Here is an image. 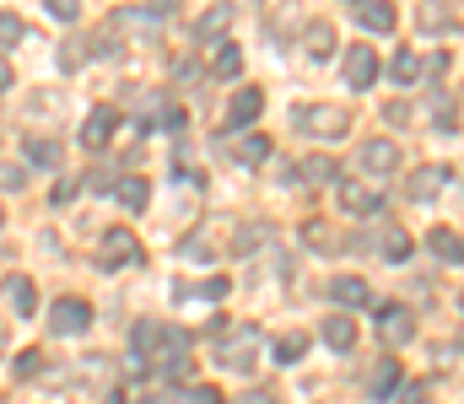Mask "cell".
I'll list each match as a JSON object with an SVG mask.
<instances>
[{
    "instance_id": "37",
    "label": "cell",
    "mask_w": 464,
    "mask_h": 404,
    "mask_svg": "<svg viewBox=\"0 0 464 404\" xmlns=\"http://www.w3.org/2000/svg\"><path fill=\"white\" fill-rule=\"evenodd\" d=\"M86 189H119V184H114V167H97V173H86Z\"/></svg>"
},
{
    "instance_id": "16",
    "label": "cell",
    "mask_w": 464,
    "mask_h": 404,
    "mask_svg": "<svg viewBox=\"0 0 464 404\" xmlns=\"http://www.w3.org/2000/svg\"><path fill=\"white\" fill-rule=\"evenodd\" d=\"M422 70H427V59H422L416 49H395V59H389V81H395V86L422 81Z\"/></svg>"
},
{
    "instance_id": "5",
    "label": "cell",
    "mask_w": 464,
    "mask_h": 404,
    "mask_svg": "<svg viewBox=\"0 0 464 404\" xmlns=\"http://www.w3.org/2000/svg\"><path fill=\"white\" fill-rule=\"evenodd\" d=\"M378 335H384L389 346H411V340H416V313L400 308V302H384V308H378Z\"/></svg>"
},
{
    "instance_id": "43",
    "label": "cell",
    "mask_w": 464,
    "mask_h": 404,
    "mask_svg": "<svg viewBox=\"0 0 464 404\" xmlns=\"http://www.w3.org/2000/svg\"><path fill=\"white\" fill-rule=\"evenodd\" d=\"M11 86V65H5V54H0V92Z\"/></svg>"
},
{
    "instance_id": "29",
    "label": "cell",
    "mask_w": 464,
    "mask_h": 404,
    "mask_svg": "<svg viewBox=\"0 0 464 404\" xmlns=\"http://www.w3.org/2000/svg\"><path fill=\"white\" fill-rule=\"evenodd\" d=\"M238 65H243V54H238V43H222V49L211 54V70H216V76H238Z\"/></svg>"
},
{
    "instance_id": "32",
    "label": "cell",
    "mask_w": 464,
    "mask_h": 404,
    "mask_svg": "<svg viewBox=\"0 0 464 404\" xmlns=\"http://www.w3.org/2000/svg\"><path fill=\"white\" fill-rule=\"evenodd\" d=\"M43 373V351H22L16 356V378H38Z\"/></svg>"
},
{
    "instance_id": "3",
    "label": "cell",
    "mask_w": 464,
    "mask_h": 404,
    "mask_svg": "<svg viewBox=\"0 0 464 404\" xmlns=\"http://www.w3.org/2000/svg\"><path fill=\"white\" fill-rule=\"evenodd\" d=\"M92 329V308L81 302V297H59L54 308H49V335H86Z\"/></svg>"
},
{
    "instance_id": "14",
    "label": "cell",
    "mask_w": 464,
    "mask_h": 404,
    "mask_svg": "<svg viewBox=\"0 0 464 404\" xmlns=\"http://www.w3.org/2000/svg\"><path fill=\"white\" fill-rule=\"evenodd\" d=\"M427 248H432L443 265H464V238L454 227H432V232H427Z\"/></svg>"
},
{
    "instance_id": "8",
    "label": "cell",
    "mask_w": 464,
    "mask_h": 404,
    "mask_svg": "<svg viewBox=\"0 0 464 404\" xmlns=\"http://www.w3.org/2000/svg\"><path fill=\"white\" fill-rule=\"evenodd\" d=\"M259 113H265V92L259 86H238L232 103H227V130H249Z\"/></svg>"
},
{
    "instance_id": "45",
    "label": "cell",
    "mask_w": 464,
    "mask_h": 404,
    "mask_svg": "<svg viewBox=\"0 0 464 404\" xmlns=\"http://www.w3.org/2000/svg\"><path fill=\"white\" fill-rule=\"evenodd\" d=\"M0 221H5V205H0Z\"/></svg>"
},
{
    "instance_id": "10",
    "label": "cell",
    "mask_w": 464,
    "mask_h": 404,
    "mask_svg": "<svg viewBox=\"0 0 464 404\" xmlns=\"http://www.w3.org/2000/svg\"><path fill=\"white\" fill-rule=\"evenodd\" d=\"M119 130V113L114 108H92L86 113V124H81V146L86 151H97V146H108V135Z\"/></svg>"
},
{
    "instance_id": "12",
    "label": "cell",
    "mask_w": 464,
    "mask_h": 404,
    "mask_svg": "<svg viewBox=\"0 0 464 404\" xmlns=\"http://www.w3.org/2000/svg\"><path fill=\"white\" fill-rule=\"evenodd\" d=\"M330 297L341 302V308H373V286L368 281H357V275H341V281H330Z\"/></svg>"
},
{
    "instance_id": "35",
    "label": "cell",
    "mask_w": 464,
    "mask_h": 404,
    "mask_svg": "<svg viewBox=\"0 0 464 404\" xmlns=\"http://www.w3.org/2000/svg\"><path fill=\"white\" fill-rule=\"evenodd\" d=\"M395 404H427V383H400V394H395Z\"/></svg>"
},
{
    "instance_id": "20",
    "label": "cell",
    "mask_w": 464,
    "mask_h": 404,
    "mask_svg": "<svg viewBox=\"0 0 464 404\" xmlns=\"http://www.w3.org/2000/svg\"><path fill=\"white\" fill-rule=\"evenodd\" d=\"M22 151H27V162H32V167H43V173H54V167H59V140L27 135V140H22Z\"/></svg>"
},
{
    "instance_id": "7",
    "label": "cell",
    "mask_w": 464,
    "mask_h": 404,
    "mask_svg": "<svg viewBox=\"0 0 464 404\" xmlns=\"http://www.w3.org/2000/svg\"><path fill=\"white\" fill-rule=\"evenodd\" d=\"M341 211H346V216H357V221H368V216H378V211H384V194H378V189H368V184L341 178Z\"/></svg>"
},
{
    "instance_id": "46",
    "label": "cell",
    "mask_w": 464,
    "mask_h": 404,
    "mask_svg": "<svg viewBox=\"0 0 464 404\" xmlns=\"http://www.w3.org/2000/svg\"><path fill=\"white\" fill-rule=\"evenodd\" d=\"M459 308H464V292H459Z\"/></svg>"
},
{
    "instance_id": "19",
    "label": "cell",
    "mask_w": 464,
    "mask_h": 404,
    "mask_svg": "<svg viewBox=\"0 0 464 404\" xmlns=\"http://www.w3.org/2000/svg\"><path fill=\"white\" fill-rule=\"evenodd\" d=\"M303 49H308V59H330V54H335V27H330V22H308Z\"/></svg>"
},
{
    "instance_id": "36",
    "label": "cell",
    "mask_w": 464,
    "mask_h": 404,
    "mask_svg": "<svg viewBox=\"0 0 464 404\" xmlns=\"http://www.w3.org/2000/svg\"><path fill=\"white\" fill-rule=\"evenodd\" d=\"M157 124H162V130H173V135H178V130H184V108H162V113H157Z\"/></svg>"
},
{
    "instance_id": "47",
    "label": "cell",
    "mask_w": 464,
    "mask_h": 404,
    "mask_svg": "<svg viewBox=\"0 0 464 404\" xmlns=\"http://www.w3.org/2000/svg\"><path fill=\"white\" fill-rule=\"evenodd\" d=\"M351 5H362V0H351Z\"/></svg>"
},
{
    "instance_id": "9",
    "label": "cell",
    "mask_w": 464,
    "mask_h": 404,
    "mask_svg": "<svg viewBox=\"0 0 464 404\" xmlns=\"http://www.w3.org/2000/svg\"><path fill=\"white\" fill-rule=\"evenodd\" d=\"M443 184H449V167H438V162H432V167H416L405 189H411V200H416V205H432V200L443 194Z\"/></svg>"
},
{
    "instance_id": "23",
    "label": "cell",
    "mask_w": 464,
    "mask_h": 404,
    "mask_svg": "<svg viewBox=\"0 0 464 404\" xmlns=\"http://www.w3.org/2000/svg\"><path fill=\"white\" fill-rule=\"evenodd\" d=\"M146 200H151V184L135 173V178H119V205L124 211H146Z\"/></svg>"
},
{
    "instance_id": "18",
    "label": "cell",
    "mask_w": 464,
    "mask_h": 404,
    "mask_svg": "<svg viewBox=\"0 0 464 404\" xmlns=\"http://www.w3.org/2000/svg\"><path fill=\"white\" fill-rule=\"evenodd\" d=\"M303 243H314V254H346V243L330 221H303Z\"/></svg>"
},
{
    "instance_id": "2",
    "label": "cell",
    "mask_w": 464,
    "mask_h": 404,
    "mask_svg": "<svg viewBox=\"0 0 464 404\" xmlns=\"http://www.w3.org/2000/svg\"><path fill=\"white\" fill-rule=\"evenodd\" d=\"M254 351H259V329H227L222 340H216V367H227V373H249L254 367Z\"/></svg>"
},
{
    "instance_id": "26",
    "label": "cell",
    "mask_w": 464,
    "mask_h": 404,
    "mask_svg": "<svg viewBox=\"0 0 464 404\" xmlns=\"http://www.w3.org/2000/svg\"><path fill=\"white\" fill-rule=\"evenodd\" d=\"M416 16H422V27H427V32H438V27H443V32H454V11H449V5H438V0H427Z\"/></svg>"
},
{
    "instance_id": "11",
    "label": "cell",
    "mask_w": 464,
    "mask_h": 404,
    "mask_svg": "<svg viewBox=\"0 0 464 404\" xmlns=\"http://www.w3.org/2000/svg\"><path fill=\"white\" fill-rule=\"evenodd\" d=\"M319 335H324V346H330V351H341V356H346V351L357 346V319H351V313H330V319L319 324Z\"/></svg>"
},
{
    "instance_id": "13",
    "label": "cell",
    "mask_w": 464,
    "mask_h": 404,
    "mask_svg": "<svg viewBox=\"0 0 464 404\" xmlns=\"http://www.w3.org/2000/svg\"><path fill=\"white\" fill-rule=\"evenodd\" d=\"M362 167L378 173V178L395 173V167H400V146H395V140H368V146H362Z\"/></svg>"
},
{
    "instance_id": "28",
    "label": "cell",
    "mask_w": 464,
    "mask_h": 404,
    "mask_svg": "<svg viewBox=\"0 0 464 404\" xmlns=\"http://www.w3.org/2000/svg\"><path fill=\"white\" fill-rule=\"evenodd\" d=\"M265 157H270V135H243V140H238V162L254 167V162H265Z\"/></svg>"
},
{
    "instance_id": "31",
    "label": "cell",
    "mask_w": 464,
    "mask_h": 404,
    "mask_svg": "<svg viewBox=\"0 0 464 404\" xmlns=\"http://www.w3.org/2000/svg\"><path fill=\"white\" fill-rule=\"evenodd\" d=\"M81 59H86V49H81V38H65V43H59V65H65V70H76Z\"/></svg>"
},
{
    "instance_id": "33",
    "label": "cell",
    "mask_w": 464,
    "mask_h": 404,
    "mask_svg": "<svg viewBox=\"0 0 464 404\" xmlns=\"http://www.w3.org/2000/svg\"><path fill=\"white\" fill-rule=\"evenodd\" d=\"M43 5H49L54 22H76V16H81V0H43Z\"/></svg>"
},
{
    "instance_id": "22",
    "label": "cell",
    "mask_w": 464,
    "mask_h": 404,
    "mask_svg": "<svg viewBox=\"0 0 464 404\" xmlns=\"http://www.w3.org/2000/svg\"><path fill=\"white\" fill-rule=\"evenodd\" d=\"M297 178H303V184H335L341 167H335L330 157H303V162H297Z\"/></svg>"
},
{
    "instance_id": "41",
    "label": "cell",
    "mask_w": 464,
    "mask_h": 404,
    "mask_svg": "<svg viewBox=\"0 0 464 404\" xmlns=\"http://www.w3.org/2000/svg\"><path fill=\"white\" fill-rule=\"evenodd\" d=\"M151 5V16H168V11H178V0H146Z\"/></svg>"
},
{
    "instance_id": "27",
    "label": "cell",
    "mask_w": 464,
    "mask_h": 404,
    "mask_svg": "<svg viewBox=\"0 0 464 404\" xmlns=\"http://www.w3.org/2000/svg\"><path fill=\"white\" fill-rule=\"evenodd\" d=\"M303 351H308V335H281V340L270 346V356H276L281 367H292V362H297Z\"/></svg>"
},
{
    "instance_id": "17",
    "label": "cell",
    "mask_w": 464,
    "mask_h": 404,
    "mask_svg": "<svg viewBox=\"0 0 464 404\" xmlns=\"http://www.w3.org/2000/svg\"><path fill=\"white\" fill-rule=\"evenodd\" d=\"M400 383H405V373H400L395 362H378V367H373V378H368V400H395V394H400Z\"/></svg>"
},
{
    "instance_id": "15",
    "label": "cell",
    "mask_w": 464,
    "mask_h": 404,
    "mask_svg": "<svg viewBox=\"0 0 464 404\" xmlns=\"http://www.w3.org/2000/svg\"><path fill=\"white\" fill-rule=\"evenodd\" d=\"M357 22H362L368 32H395V22H400V16H395V5H389V0H362V5H357Z\"/></svg>"
},
{
    "instance_id": "4",
    "label": "cell",
    "mask_w": 464,
    "mask_h": 404,
    "mask_svg": "<svg viewBox=\"0 0 464 404\" xmlns=\"http://www.w3.org/2000/svg\"><path fill=\"white\" fill-rule=\"evenodd\" d=\"M141 259V243H135V232H124V227H108L103 232V248H97V270H119V265H135Z\"/></svg>"
},
{
    "instance_id": "21",
    "label": "cell",
    "mask_w": 464,
    "mask_h": 404,
    "mask_svg": "<svg viewBox=\"0 0 464 404\" xmlns=\"http://www.w3.org/2000/svg\"><path fill=\"white\" fill-rule=\"evenodd\" d=\"M32 292H38V286H32L27 275H5V297H11V308H16L22 319H32V313H38V297H32Z\"/></svg>"
},
{
    "instance_id": "39",
    "label": "cell",
    "mask_w": 464,
    "mask_h": 404,
    "mask_svg": "<svg viewBox=\"0 0 464 404\" xmlns=\"http://www.w3.org/2000/svg\"><path fill=\"white\" fill-rule=\"evenodd\" d=\"M189 404H222L216 389H189Z\"/></svg>"
},
{
    "instance_id": "40",
    "label": "cell",
    "mask_w": 464,
    "mask_h": 404,
    "mask_svg": "<svg viewBox=\"0 0 464 404\" xmlns=\"http://www.w3.org/2000/svg\"><path fill=\"white\" fill-rule=\"evenodd\" d=\"M70 194H76V184H70V178H59V184H54V205H65Z\"/></svg>"
},
{
    "instance_id": "38",
    "label": "cell",
    "mask_w": 464,
    "mask_h": 404,
    "mask_svg": "<svg viewBox=\"0 0 464 404\" xmlns=\"http://www.w3.org/2000/svg\"><path fill=\"white\" fill-rule=\"evenodd\" d=\"M384 119H389V124H411V108H405V103H389Z\"/></svg>"
},
{
    "instance_id": "1",
    "label": "cell",
    "mask_w": 464,
    "mask_h": 404,
    "mask_svg": "<svg viewBox=\"0 0 464 404\" xmlns=\"http://www.w3.org/2000/svg\"><path fill=\"white\" fill-rule=\"evenodd\" d=\"M297 130L319 135V140H341V135H351V113L341 103H303L297 108Z\"/></svg>"
},
{
    "instance_id": "42",
    "label": "cell",
    "mask_w": 464,
    "mask_h": 404,
    "mask_svg": "<svg viewBox=\"0 0 464 404\" xmlns=\"http://www.w3.org/2000/svg\"><path fill=\"white\" fill-rule=\"evenodd\" d=\"M238 404H281V400H276V394H259V389H254V394H243Z\"/></svg>"
},
{
    "instance_id": "34",
    "label": "cell",
    "mask_w": 464,
    "mask_h": 404,
    "mask_svg": "<svg viewBox=\"0 0 464 404\" xmlns=\"http://www.w3.org/2000/svg\"><path fill=\"white\" fill-rule=\"evenodd\" d=\"M27 184V167H16V162H0V189H22Z\"/></svg>"
},
{
    "instance_id": "44",
    "label": "cell",
    "mask_w": 464,
    "mask_h": 404,
    "mask_svg": "<svg viewBox=\"0 0 464 404\" xmlns=\"http://www.w3.org/2000/svg\"><path fill=\"white\" fill-rule=\"evenodd\" d=\"M0 351H5V329H0Z\"/></svg>"
},
{
    "instance_id": "6",
    "label": "cell",
    "mask_w": 464,
    "mask_h": 404,
    "mask_svg": "<svg viewBox=\"0 0 464 404\" xmlns=\"http://www.w3.org/2000/svg\"><path fill=\"white\" fill-rule=\"evenodd\" d=\"M341 70H346L341 81L362 92V86H373V81H378V54H373L368 43H357V49H346V59H341Z\"/></svg>"
},
{
    "instance_id": "24",
    "label": "cell",
    "mask_w": 464,
    "mask_h": 404,
    "mask_svg": "<svg viewBox=\"0 0 464 404\" xmlns=\"http://www.w3.org/2000/svg\"><path fill=\"white\" fill-rule=\"evenodd\" d=\"M232 22V5H211L205 16H200V27H195V38L200 43H211V38H222V27Z\"/></svg>"
},
{
    "instance_id": "30",
    "label": "cell",
    "mask_w": 464,
    "mask_h": 404,
    "mask_svg": "<svg viewBox=\"0 0 464 404\" xmlns=\"http://www.w3.org/2000/svg\"><path fill=\"white\" fill-rule=\"evenodd\" d=\"M27 38V22L16 16V11H0V49H11V43H22Z\"/></svg>"
},
{
    "instance_id": "48",
    "label": "cell",
    "mask_w": 464,
    "mask_h": 404,
    "mask_svg": "<svg viewBox=\"0 0 464 404\" xmlns=\"http://www.w3.org/2000/svg\"><path fill=\"white\" fill-rule=\"evenodd\" d=\"M459 346H464V335H459Z\"/></svg>"
},
{
    "instance_id": "25",
    "label": "cell",
    "mask_w": 464,
    "mask_h": 404,
    "mask_svg": "<svg viewBox=\"0 0 464 404\" xmlns=\"http://www.w3.org/2000/svg\"><path fill=\"white\" fill-rule=\"evenodd\" d=\"M378 254H384L389 265H400V259H411V232H400V227H389V232H384V243H378Z\"/></svg>"
}]
</instances>
